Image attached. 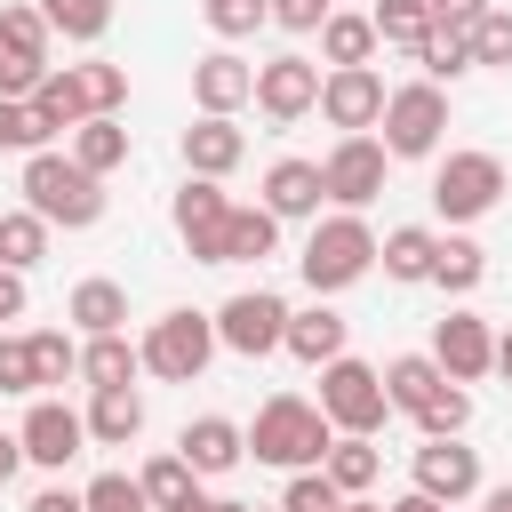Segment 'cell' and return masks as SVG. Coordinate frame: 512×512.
Returning <instances> with one entry per match:
<instances>
[{"label":"cell","instance_id":"obj_28","mask_svg":"<svg viewBox=\"0 0 512 512\" xmlns=\"http://www.w3.org/2000/svg\"><path fill=\"white\" fill-rule=\"evenodd\" d=\"M480 280H488V248H480L472 232H440V248H432V288L472 296Z\"/></svg>","mask_w":512,"mask_h":512},{"label":"cell","instance_id":"obj_32","mask_svg":"<svg viewBox=\"0 0 512 512\" xmlns=\"http://www.w3.org/2000/svg\"><path fill=\"white\" fill-rule=\"evenodd\" d=\"M272 248H280V224L264 208H240L232 200V216H224V264H264Z\"/></svg>","mask_w":512,"mask_h":512},{"label":"cell","instance_id":"obj_58","mask_svg":"<svg viewBox=\"0 0 512 512\" xmlns=\"http://www.w3.org/2000/svg\"><path fill=\"white\" fill-rule=\"evenodd\" d=\"M216 512H256V504H240V496H216Z\"/></svg>","mask_w":512,"mask_h":512},{"label":"cell","instance_id":"obj_9","mask_svg":"<svg viewBox=\"0 0 512 512\" xmlns=\"http://www.w3.org/2000/svg\"><path fill=\"white\" fill-rule=\"evenodd\" d=\"M384 176H392V160H384L376 136H336L328 160H320V192H328V208H344V216H360V208L384 192Z\"/></svg>","mask_w":512,"mask_h":512},{"label":"cell","instance_id":"obj_5","mask_svg":"<svg viewBox=\"0 0 512 512\" xmlns=\"http://www.w3.org/2000/svg\"><path fill=\"white\" fill-rule=\"evenodd\" d=\"M376 128H384V136H376V144H384V160H432V152H440V136H448V88H432V80L392 88Z\"/></svg>","mask_w":512,"mask_h":512},{"label":"cell","instance_id":"obj_21","mask_svg":"<svg viewBox=\"0 0 512 512\" xmlns=\"http://www.w3.org/2000/svg\"><path fill=\"white\" fill-rule=\"evenodd\" d=\"M80 424H88V448H136V440H144V392H136V384L88 392Z\"/></svg>","mask_w":512,"mask_h":512},{"label":"cell","instance_id":"obj_24","mask_svg":"<svg viewBox=\"0 0 512 512\" xmlns=\"http://www.w3.org/2000/svg\"><path fill=\"white\" fill-rule=\"evenodd\" d=\"M376 376H384V400H392V416H424V408H432V392L448 384L432 352H400V360H384Z\"/></svg>","mask_w":512,"mask_h":512},{"label":"cell","instance_id":"obj_3","mask_svg":"<svg viewBox=\"0 0 512 512\" xmlns=\"http://www.w3.org/2000/svg\"><path fill=\"white\" fill-rule=\"evenodd\" d=\"M296 272H304L312 296H344L352 280H368V272H376V232H368V216H344V208L320 216V224L304 232Z\"/></svg>","mask_w":512,"mask_h":512},{"label":"cell","instance_id":"obj_15","mask_svg":"<svg viewBox=\"0 0 512 512\" xmlns=\"http://www.w3.org/2000/svg\"><path fill=\"white\" fill-rule=\"evenodd\" d=\"M432 360H440V376L448 384H480L488 368H496V328L480 320V312H448V320H432Z\"/></svg>","mask_w":512,"mask_h":512},{"label":"cell","instance_id":"obj_34","mask_svg":"<svg viewBox=\"0 0 512 512\" xmlns=\"http://www.w3.org/2000/svg\"><path fill=\"white\" fill-rule=\"evenodd\" d=\"M48 16L32 8V0H8L0 8V56H24V64H48Z\"/></svg>","mask_w":512,"mask_h":512},{"label":"cell","instance_id":"obj_1","mask_svg":"<svg viewBox=\"0 0 512 512\" xmlns=\"http://www.w3.org/2000/svg\"><path fill=\"white\" fill-rule=\"evenodd\" d=\"M16 192H24V208H32L48 232H56V224H64V232L104 224V184H96V176H88L72 152H56V144H48V152H24Z\"/></svg>","mask_w":512,"mask_h":512},{"label":"cell","instance_id":"obj_54","mask_svg":"<svg viewBox=\"0 0 512 512\" xmlns=\"http://www.w3.org/2000/svg\"><path fill=\"white\" fill-rule=\"evenodd\" d=\"M480 512H512V480L504 488H480Z\"/></svg>","mask_w":512,"mask_h":512},{"label":"cell","instance_id":"obj_18","mask_svg":"<svg viewBox=\"0 0 512 512\" xmlns=\"http://www.w3.org/2000/svg\"><path fill=\"white\" fill-rule=\"evenodd\" d=\"M344 344H352V320H344L328 296H312L304 312H288V336H280V352H296L304 368H328V360H344Z\"/></svg>","mask_w":512,"mask_h":512},{"label":"cell","instance_id":"obj_33","mask_svg":"<svg viewBox=\"0 0 512 512\" xmlns=\"http://www.w3.org/2000/svg\"><path fill=\"white\" fill-rule=\"evenodd\" d=\"M72 80H80V104H88V120H120V104H128V64H104V56H88V64H72Z\"/></svg>","mask_w":512,"mask_h":512},{"label":"cell","instance_id":"obj_48","mask_svg":"<svg viewBox=\"0 0 512 512\" xmlns=\"http://www.w3.org/2000/svg\"><path fill=\"white\" fill-rule=\"evenodd\" d=\"M272 24L280 32H320L328 24V0H272Z\"/></svg>","mask_w":512,"mask_h":512},{"label":"cell","instance_id":"obj_6","mask_svg":"<svg viewBox=\"0 0 512 512\" xmlns=\"http://www.w3.org/2000/svg\"><path fill=\"white\" fill-rule=\"evenodd\" d=\"M312 408H320L336 432H360V440H376V432H384V416H392L384 376H376L368 360H352V352L320 368V400H312Z\"/></svg>","mask_w":512,"mask_h":512},{"label":"cell","instance_id":"obj_31","mask_svg":"<svg viewBox=\"0 0 512 512\" xmlns=\"http://www.w3.org/2000/svg\"><path fill=\"white\" fill-rule=\"evenodd\" d=\"M136 376H144V360H136L128 336H88L80 344V384L88 392H112V384H136Z\"/></svg>","mask_w":512,"mask_h":512},{"label":"cell","instance_id":"obj_20","mask_svg":"<svg viewBox=\"0 0 512 512\" xmlns=\"http://www.w3.org/2000/svg\"><path fill=\"white\" fill-rule=\"evenodd\" d=\"M176 152H184V176H208V184H224V176L248 160V136H240L232 120H208V112H200V120L184 128V144H176Z\"/></svg>","mask_w":512,"mask_h":512},{"label":"cell","instance_id":"obj_39","mask_svg":"<svg viewBox=\"0 0 512 512\" xmlns=\"http://www.w3.org/2000/svg\"><path fill=\"white\" fill-rule=\"evenodd\" d=\"M32 376H40V392L64 384V376H80V344L64 328H32Z\"/></svg>","mask_w":512,"mask_h":512},{"label":"cell","instance_id":"obj_41","mask_svg":"<svg viewBox=\"0 0 512 512\" xmlns=\"http://www.w3.org/2000/svg\"><path fill=\"white\" fill-rule=\"evenodd\" d=\"M200 16L216 40H248L256 24H272V0H200Z\"/></svg>","mask_w":512,"mask_h":512},{"label":"cell","instance_id":"obj_4","mask_svg":"<svg viewBox=\"0 0 512 512\" xmlns=\"http://www.w3.org/2000/svg\"><path fill=\"white\" fill-rule=\"evenodd\" d=\"M136 360H144V376H160V384H200L208 360H216V320L192 312V304H176V312H160V320L136 336Z\"/></svg>","mask_w":512,"mask_h":512},{"label":"cell","instance_id":"obj_44","mask_svg":"<svg viewBox=\"0 0 512 512\" xmlns=\"http://www.w3.org/2000/svg\"><path fill=\"white\" fill-rule=\"evenodd\" d=\"M344 496L328 488V472H288V488H280V512H336Z\"/></svg>","mask_w":512,"mask_h":512},{"label":"cell","instance_id":"obj_40","mask_svg":"<svg viewBox=\"0 0 512 512\" xmlns=\"http://www.w3.org/2000/svg\"><path fill=\"white\" fill-rule=\"evenodd\" d=\"M464 424H472V392H464V384H440V392H432V408L416 416V432H424V440H464Z\"/></svg>","mask_w":512,"mask_h":512},{"label":"cell","instance_id":"obj_49","mask_svg":"<svg viewBox=\"0 0 512 512\" xmlns=\"http://www.w3.org/2000/svg\"><path fill=\"white\" fill-rule=\"evenodd\" d=\"M424 8H432V24H448V32H472V24H480L496 0H424Z\"/></svg>","mask_w":512,"mask_h":512},{"label":"cell","instance_id":"obj_43","mask_svg":"<svg viewBox=\"0 0 512 512\" xmlns=\"http://www.w3.org/2000/svg\"><path fill=\"white\" fill-rule=\"evenodd\" d=\"M472 64H496V72H512V8H488V16L472 24Z\"/></svg>","mask_w":512,"mask_h":512},{"label":"cell","instance_id":"obj_55","mask_svg":"<svg viewBox=\"0 0 512 512\" xmlns=\"http://www.w3.org/2000/svg\"><path fill=\"white\" fill-rule=\"evenodd\" d=\"M168 512H216V496H208V488H192V496H184V504H168Z\"/></svg>","mask_w":512,"mask_h":512},{"label":"cell","instance_id":"obj_36","mask_svg":"<svg viewBox=\"0 0 512 512\" xmlns=\"http://www.w3.org/2000/svg\"><path fill=\"white\" fill-rule=\"evenodd\" d=\"M416 64H424V80H432V88H456L464 72H480V64H472V32H448V24L424 40V56H416Z\"/></svg>","mask_w":512,"mask_h":512},{"label":"cell","instance_id":"obj_11","mask_svg":"<svg viewBox=\"0 0 512 512\" xmlns=\"http://www.w3.org/2000/svg\"><path fill=\"white\" fill-rule=\"evenodd\" d=\"M384 96H392V88H384L376 64H344V72H320V104H312V112H320L336 136H368V128L384 120Z\"/></svg>","mask_w":512,"mask_h":512},{"label":"cell","instance_id":"obj_53","mask_svg":"<svg viewBox=\"0 0 512 512\" xmlns=\"http://www.w3.org/2000/svg\"><path fill=\"white\" fill-rule=\"evenodd\" d=\"M384 512H448V504H432V496H416V488H408V496H392Z\"/></svg>","mask_w":512,"mask_h":512},{"label":"cell","instance_id":"obj_22","mask_svg":"<svg viewBox=\"0 0 512 512\" xmlns=\"http://www.w3.org/2000/svg\"><path fill=\"white\" fill-rule=\"evenodd\" d=\"M432 248H440V232H432V224H392V232L376 240V264H384V280L424 288V280H432Z\"/></svg>","mask_w":512,"mask_h":512},{"label":"cell","instance_id":"obj_16","mask_svg":"<svg viewBox=\"0 0 512 512\" xmlns=\"http://www.w3.org/2000/svg\"><path fill=\"white\" fill-rule=\"evenodd\" d=\"M192 104H200L208 120H232L240 104H256V64H248V56H232V48L192 56Z\"/></svg>","mask_w":512,"mask_h":512},{"label":"cell","instance_id":"obj_59","mask_svg":"<svg viewBox=\"0 0 512 512\" xmlns=\"http://www.w3.org/2000/svg\"><path fill=\"white\" fill-rule=\"evenodd\" d=\"M272 512H280V504H272Z\"/></svg>","mask_w":512,"mask_h":512},{"label":"cell","instance_id":"obj_60","mask_svg":"<svg viewBox=\"0 0 512 512\" xmlns=\"http://www.w3.org/2000/svg\"><path fill=\"white\" fill-rule=\"evenodd\" d=\"M328 8H336V0H328Z\"/></svg>","mask_w":512,"mask_h":512},{"label":"cell","instance_id":"obj_46","mask_svg":"<svg viewBox=\"0 0 512 512\" xmlns=\"http://www.w3.org/2000/svg\"><path fill=\"white\" fill-rule=\"evenodd\" d=\"M48 72H56V64H24V56H0V96H8V104H32Z\"/></svg>","mask_w":512,"mask_h":512},{"label":"cell","instance_id":"obj_50","mask_svg":"<svg viewBox=\"0 0 512 512\" xmlns=\"http://www.w3.org/2000/svg\"><path fill=\"white\" fill-rule=\"evenodd\" d=\"M24 312H32V288H24V272H8V264H0V328H8V320H24Z\"/></svg>","mask_w":512,"mask_h":512},{"label":"cell","instance_id":"obj_38","mask_svg":"<svg viewBox=\"0 0 512 512\" xmlns=\"http://www.w3.org/2000/svg\"><path fill=\"white\" fill-rule=\"evenodd\" d=\"M40 16L64 40H104L112 32V0H40Z\"/></svg>","mask_w":512,"mask_h":512},{"label":"cell","instance_id":"obj_19","mask_svg":"<svg viewBox=\"0 0 512 512\" xmlns=\"http://www.w3.org/2000/svg\"><path fill=\"white\" fill-rule=\"evenodd\" d=\"M176 456L192 464V480H224V472L248 456V432H240L232 416H192V424L176 432Z\"/></svg>","mask_w":512,"mask_h":512},{"label":"cell","instance_id":"obj_26","mask_svg":"<svg viewBox=\"0 0 512 512\" xmlns=\"http://www.w3.org/2000/svg\"><path fill=\"white\" fill-rule=\"evenodd\" d=\"M320 472H328V488H336V496H368V488H376V472H384V448H376V440H360V432H336V440H328V456H320Z\"/></svg>","mask_w":512,"mask_h":512},{"label":"cell","instance_id":"obj_27","mask_svg":"<svg viewBox=\"0 0 512 512\" xmlns=\"http://www.w3.org/2000/svg\"><path fill=\"white\" fill-rule=\"evenodd\" d=\"M320 64H328V72L376 64V24H368L360 8H328V24H320Z\"/></svg>","mask_w":512,"mask_h":512},{"label":"cell","instance_id":"obj_7","mask_svg":"<svg viewBox=\"0 0 512 512\" xmlns=\"http://www.w3.org/2000/svg\"><path fill=\"white\" fill-rule=\"evenodd\" d=\"M496 200H504V160H496V152H448V160L432 168V208L448 216V232L480 224Z\"/></svg>","mask_w":512,"mask_h":512},{"label":"cell","instance_id":"obj_8","mask_svg":"<svg viewBox=\"0 0 512 512\" xmlns=\"http://www.w3.org/2000/svg\"><path fill=\"white\" fill-rule=\"evenodd\" d=\"M208 320H216V352L272 360L280 336H288V296H272V288H240V296H224Z\"/></svg>","mask_w":512,"mask_h":512},{"label":"cell","instance_id":"obj_45","mask_svg":"<svg viewBox=\"0 0 512 512\" xmlns=\"http://www.w3.org/2000/svg\"><path fill=\"white\" fill-rule=\"evenodd\" d=\"M0 392H40V376H32V336H0Z\"/></svg>","mask_w":512,"mask_h":512},{"label":"cell","instance_id":"obj_23","mask_svg":"<svg viewBox=\"0 0 512 512\" xmlns=\"http://www.w3.org/2000/svg\"><path fill=\"white\" fill-rule=\"evenodd\" d=\"M64 320H72L80 336H128V288H120V280H80V288L64 296Z\"/></svg>","mask_w":512,"mask_h":512},{"label":"cell","instance_id":"obj_35","mask_svg":"<svg viewBox=\"0 0 512 512\" xmlns=\"http://www.w3.org/2000/svg\"><path fill=\"white\" fill-rule=\"evenodd\" d=\"M136 488H144V504H152V512H168V504H184V496H192L200 480H192V464H184L176 448H160V456H144Z\"/></svg>","mask_w":512,"mask_h":512},{"label":"cell","instance_id":"obj_25","mask_svg":"<svg viewBox=\"0 0 512 512\" xmlns=\"http://www.w3.org/2000/svg\"><path fill=\"white\" fill-rule=\"evenodd\" d=\"M24 112H32V128H40V144H56V136H72V128L88 120V104H80V80H72V64H56V72L40 80V96H32Z\"/></svg>","mask_w":512,"mask_h":512},{"label":"cell","instance_id":"obj_13","mask_svg":"<svg viewBox=\"0 0 512 512\" xmlns=\"http://www.w3.org/2000/svg\"><path fill=\"white\" fill-rule=\"evenodd\" d=\"M168 216H176V240L192 248V264H224V216H232L224 184L184 176V184H176V200H168Z\"/></svg>","mask_w":512,"mask_h":512},{"label":"cell","instance_id":"obj_37","mask_svg":"<svg viewBox=\"0 0 512 512\" xmlns=\"http://www.w3.org/2000/svg\"><path fill=\"white\" fill-rule=\"evenodd\" d=\"M40 256H48V224H40L32 208H8V216H0V264H8V272H32Z\"/></svg>","mask_w":512,"mask_h":512},{"label":"cell","instance_id":"obj_12","mask_svg":"<svg viewBox=\"0 0 512 512\" xmlns=\"http://www.w3.org/2000/svg\"><path fill=\"white\" fill-rule=\"evenodd\" d=\"M312 104H320V64H312V56L288 48V56H264V64H256V112H264L272 128H296Z\"/></svg>","mask_w":512,"mask_h":512},{"label":"cell","instance_id":"obj_2","mask_svg":"<svg viewBox=\"0 0 512 512\" xmlns=\"http://www.w3.org/2000/svg\"><path fill=\"white\" fill-rule=\"evenodd\" d=\"M240 432H248V456L272 464V472H320V456H328V440H336V424H328L304 392H272V400L256 408V424H240Z\"/></svg>","mask_w":512,"mask_h":512},{"label":"cell","instance_id":"obj_30","mask_svg":"<svg viewBox=\"0 0 512 512\" xmlns=\"http://www.w3.org/2000/svg\"><path fill=\"white\" fill-rule=\"evenodd\" d=\"M64 152H72V160L104 184L112 168H128V128H120V120H80V128L64 136Z\"/></svg>","mask_w":512,"mask_h":512},{"label":"cell","instance_id":"obj_42","mask_svg":"<svg viewBox=\"0 0 512 512\" xmlns=\"http://www.w3.org/2000/svg\"><path fill=\"white\" fill-rule=\"evenodd\" d=\"M80 504H88V512H152L144 488H136V472H96V480L80 488Z\"/></svg>","mask_w":512,"mask_h":512},{"label":"cell","instance_id":"obj_47","mask_svg":"<svg viewBox=\"0 0 512 512\" xmlns=\"http://www.w3.org/2000/svg\"><path fill=\"white\" fill-rule=\"evenodd\" d=\"M0 152H48V144H40V128H32V112H24V104H8V96H0Z\"/></svg>","mask_w":512,"mask_h":512},{"label":"cell","instance_id":"obj_14","mask_svg":"<svg viewBox=\"0 0 512 512\" xmlns=\"http://www.w3.org/2000/svg\"><path fill=\"white\" fill-rule=\"evenodd\" d=\"M408 480H416V496H432V504H472L480 496V448H464V440H424L416 456H408Z\"/></svg>","mask_w":512,"mask_h":512},{"label":"cell","instance_id":"obj_56","mask_svg":"<svg viewBox=\"0 0 512 512\" xmlns=\"http://www.w3.org/2000/svg\"><path fill=\"white\" fill-rule=\"evenodd\" d=\"M496 376H512V328L496 336Z\"/></svg>","mask_w":512,"mask_h":512},{"label":"cell","instance_id":"obj_52","mask_svg":"<svg viewBox=\"0 0 512 512\" xmlns=\"http://www.w3.org/2000/svg\"><path fill=\"white\" fill-rule=\"evenodd\" d=\"M24 472V448H16V432H0V488Z\"/></svg>","mask_w":512,"mask_h":512},{"label":"cell","instance_id":"obj_29","mask_svg":"<svg viewBox=\"0 0 512 512\" xmlns=\"http://www.w3.org/2000/svg\"><path fill=\"white\" fill-rule=\"evenodd\" d=\"M368 24H376V48H400V56H424V40L440 32L424 0H376Z\"/></svg>","mask_w":512,"mask_h":512},{"label":"cell","instance_id":"obj_51","mask_svg":"<svg viewBox=\"0 0 512 512\" xmlns=\"http://www.w3.org/2000/svg\"><path fill=\"white\" fill-rule=\"evenodd\" d=\"M24 512H88V504H80V488H64V480H56V488H40Z\"/></svg>","mask_w":512,"mask_h":512},{"label":"cell","instance_id":"obj_57","mask_svg":"<svg viewBox=\"0 0 512 512\" xmlns=\"http://www.w3.org/2000/svg\"><path fill=\"white\" fill-rule=\"evenodd\" d=\"M336 512H384V504H368V496H344V504H336Z\"/></svg>","mask_w":512,"mask_h":512},{"label":"cell","instance_id":"obj_17","mask_svg":"<svg viewBox=\"0 0 512 512\" xmlns=\"http://www.w3.org/2000/svg\"><path fill=\"white\" fill-rule=\"evenodd\" d=\"M256 208H264L272 224H320V208H328V192H320V160H272Z\"/></svg>","mask_w":512,"mask_h":512},{"label":"cell","instance_id":"obj_10","mask_svg":"<svg viewBox=\"0 0 512 512\" xmlns=\"http://www.w3.org/2000/svg\"><path fill=\"white\" fill-rule=\"evenodd\" d=\"M16 448H24V464L64 472L72 456H88V424H80V408H64L56 392H32V408H24V424H16Z\"/></svg>","mask_w":512,"mask_h":512}]
</instances>
